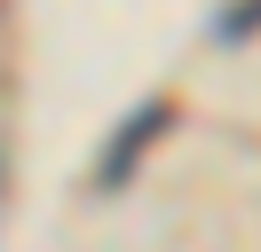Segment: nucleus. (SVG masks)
Listing matches in <instances>:
<instances>
[{
    "label": "nucleus",
    "mask_w": 261,
    "mask_h": 252,
    "mask_svg": "<svg viewBox=\"0 0 261 252\" xmlns=\"http://www.w3.org/2000/svg\"><path fill=\"white\" fill-rule=\"evenodd\" d=\"M166 126H174V103H166V94H150V103H135L127 118H119V134H111V150L95 158V189H103V197L135 181V166H143V150H150V142L166 134Z\"/></svg>",
    "instance_id": "f257e3e1"
},
{
    "label": "nucleus",
    "mask_w": 261,
    "mask_h": 252,
    "mask_svg": "<svg viewBox=\"0 0 261 252\" xmlns=\"http://www.w3.org/2000/svg\"><path fill=\"white\" fill-rule=\"evenodd\" d=\"M253 32H261V0H238V8L214 16V40H222V47H245Z\"/></svg>",
    "instance_id": "f03ea898"
},
{
    "label": "nucleus",
    "mask_w": 261,
    "mask_h": 252,
    "mask_svg": "<svg viewBox=\"0 0 261 252\" xmlns=\"http://www.w3.org/2000/svg\"><path fill=\"white\" fill-rule=\"evenodd\" d=\"M0 158H8V150H0Z\"/></svg>",
    "instance_id": "7ed1b4c3"
}]
</instances>
